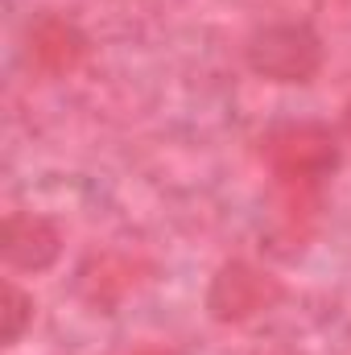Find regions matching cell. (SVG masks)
<instances>
[{
    "mask_svg": "<svg viewBox=\"0 0 351 355\" xmlns=\"http://www.w3.org/2000/svg\"><path fill=\"white\" fill-rule=\"evenodd\" d=\"M62 252V232L46 219V215H8L0 227V257L4 265L17 272H42L58 261Z\"/></svg>",
    "mask_w": 351,
    "mask_h": 355,
    "instance_id": "5b68a950",
    "label": "cell"
},
{
    "mask_svg": "<svg viewBox=\"0 0 351 355\" xmlns=\"http://www.w3.org/2000/svg\"><path fill=\"white\" fill-rule=\"evenodd\" d=\"M141 272H145V265L137 257H128V252H99L79 268L75 285H79L83 302H91L95 310H112L116 302H124L145 281Z\"/></svg>",
    "mask_w": 351,
    "mask_h": 355,
    "instance_id": "8992f818",
    "label": "cell"
},
{
    "mask_svg": "<svg viewBox=\"0 0 351 355\" xmlns=\"http://www.w3.org/2000/svg\"><path fill=\"white\" fill-rule=\"evenodd\" d=\"M87 33L67 21V17H37L25 33V58L37 75L46 79H62V75H75L83 62H87Z\"/></svg>",
    "mask_w": 351,
    "mask_h": 355,
    "instance_id": "277c9868",
    "label": "cell"
},
{
    "mask_svg": "<svg viewBox=\"0 0 351 355\" xmlns=\"http://www.w3.org/2000/svg\"><path fill=\"white\" fill-rule=\"evenodd\" d=\"M244 58L268 83H306L323 67V42L310 25L277 21V25H264L248 37Z\"/></svg>",
    "mask_w": 351,
    "mask_h": 355,
    "instance_id": "7a4b0ae2",
    "label": "cell"
},
{
    "mask_svg": "<svg viewBox=\"0 0 351 355\" xmlns=\"http://www.w3.org/2000/svg\"><path fill=\"white\" fill-rule=\"evenodd\" d=\"M343 124H348V132H351V103H348V120H343Z\"/></svg>",
    "mask_w": 351,
    "mask_h": 355,
    "instance_id": "9c48e42d",
    "label": "cell"
},
{
    "mask_svg": "<svg viewBox=\"0 0 351 355\" xmlns=\"http://www.w3.org/2000/svg\"><path fill=\"white\" fill-rule=\"evenodd\" d=\"M33 322V297L25 289H17L12 281L0 285V339L4 343H17Z\"/></svg>",
    "mask_w": 351,
    "mask_h": 355,
    "instance_id": "52a82bcc",
    "label": "cell"
},
{
    "mask_svg": "<svg viewBox=\"0 0 351 355\" xmlns=\"http://www.w3.org/2000/svg\"><path fill=\"white\" fill-rule=\"evenodd\" d=\"M137 355H170V352H162V347H141Z\"/></svg>",
    "mask_w": 351,
    "mask_h": 355,
    "instance_id": "ba28073f",
    "label": "cell"
},
{
    "mask_svg": "<svg viewBox=\"0 0 351 355\" xmlns=\"http://www.w3.org/2000/svg\"><path fill=\"white\" fill-rule=\"evenodd\" d=\"M281 281L268 268L252 265V261H228L211 277L207 289V310L215 322H248L257 314H268L281 302Z\"/></svg>",
    "mask_w": 351,
    "mask_h": 355,
    "instance_id": "3957f363",
    "label": "cell"
},
{
    "mask_svg": "<svg viewBox=\"0 0 351 355\" xmlns=\"http://www.w3.org/2000/svg\"><path fill=\"white\" fill-rule=\"evenodd\" d=\"M261 162L289 186H314L339 166V145L323 124H277L261 137Z\"/></svg>",
    "mask_w": 351,
    "mask_h": 355,
    "instance_id": "6da1fadb",
    "label": "cell"
}]
</instances>
